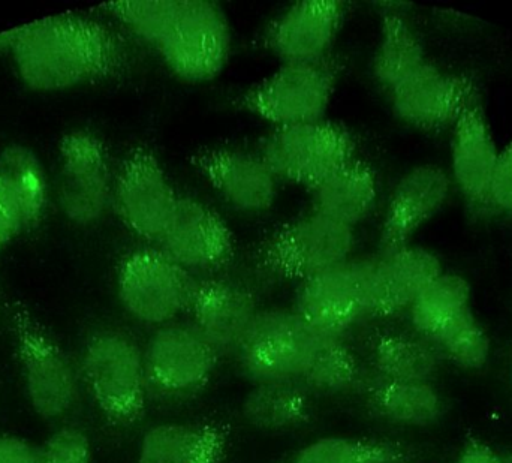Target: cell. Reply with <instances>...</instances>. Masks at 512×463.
<instances>
[{
	"instance_id": "10",
	"label": "cell",
	"mask_w": 512,
	"mask_h": 463,
	"mask_svg": "<svg viewBox=\"0 0 512 463\" xmlns=\"http://www.w3.org/2000/svg\"><path fill=\"white\" fill-rule=\"evenodd\" d=\"M179 197L150 147L135 146L126 153L114 176L113 206L131 233L158 243L173 219Z\"/></svg>"
},
{
	"instance_id": "26",
	"label": "cell",
	"mask_w": 512,
	"mask_h": 463,
	"mask_svg": "<svg viewBox=\"0 0 512 463\" xmlns=\"http://www.w3.org/2000/svg\"><path fill=\"white\" fill-rule=\"evenodd\" d=\"M429 60L418 36L394 12L382 17L381 41L373 57V77L388 90L397 89L414 77Z\"/></svg>"
},
{
	"instance_id": "30",
	"label": "cell",
	"mask_w": 512,
	"mask_h": 463,
	"mask_svg": "<svg viewBox=\"0 0 512 463\" xmlns=\"http://www.w3.org/2000/svg\"><path fill=\"white\" fill-rule=\"evenodd\" d=\"M441 357L466 371H480L487 365L492 342L472 309H466L430 339Z\"/></svg>"
},
{
	"instance_id": "19",
	"label": "cell",
	"mask_w": 512,
	"mask_h": 463,
	"mask_svg": "<svg viewBox=\"0 0 512 463\" xmlns=\"http://www.w3.org/2000/svg\"><path fill=\"white\" fill-rule=\"evenodd\" d=\"M450 191V177L436 165H418L408 171L397 182L385 210L379 236L381 254L408 246L409 239L444 207Z\"/></svg>"
},
{
	"instance_id": "16",
	"label": "cell",
	"mask_w": 512,
	"mask_h": 463,
	"mask_svg": "<svg viewBox=\"0 0 512 463\" xmlns=\"http://www.w3.org/2000/svg\"><path fill=\"white\" fill-rule=\"evenodd\" d=\"M188 162L240 212H267L276 200L277 177L258 155L227 147H201L189 155Z\"/></svg>"
},
{
	"instance_id": "25",
	"label": "cell",
	"mask_w": 512,
	"mask_h": 463,
	"mask_svg": "<svg viewBox=\"0 0 512 463\" xmlns=\"http://www.w3.org/2000/svg\"><path fill=\"white\" fill-rule=\"evenodd\" d=\"M373 368L382 380L429 381L441 365L432 342L403 333H376L370 339Z\"/></svg>"
},
{
	"instance_id": "9",
	"label": "cell",
	"mask_w": 512,
	"mask_h": 463,
	"mask_svg": "<svg viewBox=\"0 0 512 463\" xmlns=\"http://www.w3.org/2000/svg\"><path fill=\"white\" fill-rule=\"evenodd\" d=\"M165 65L188 83L221 74L231 51V30L221 6L207 0H179L176 15L156 48Z\"/></svg>"
},
{
	"instance_id": "22",
	"label": "cell",
	"mask_w": 512,
	"mask_h": 463,
	"mask_svg": "<svg viewBox=\"0 0 512 463\" xmlns=\"http://www.w3.org/2000/svg\"><path fill=\"white\" fill-rule=\"evenodd\" d=\"M227 446L224 426L168 423L144 434L138 463H221Z\"/></svg>"
},
{
	"instance_id": "37",
	"label": "cell",
	"mask_w": 512,
	"mask_h": 463,
	"mask_svg": "<svg viewBox=\"0 0 512 463\" xmlns=\"http://www.w3.org/2000/svg\"><path fill=\"white\" fill-rule=\"evenodd\" d=\"M0 463H41V450L23 438L0 435Z\"/></svg>"
},
{
	"instance_id": "5",
	"label": "cell",
	"mask_w": 512,
	"mask_h": 463,
	"mask_svg": "<svg viewBox=\"0 0 512 463\" xmlns=\"http://www.w3.org/2000/svg\"><path fill=\"white\" fill-rule=\"evenodd\" d=\"M327 336L313 330L297 312H258L240 344V365L259 383L304 381Z\"/></svg>"
},
{
	"instance_id": "34",
	"label": "cell",
	"mask_w": 512,
	"mask_h": 463,
	"mask_svg": "<svg viewBox=\"0 0 512 463\" xmlns=\"http://www.w3.org/2000/svg\"><path fill=\"white\" fill-rule=\"evenodd\" d=\"M89 438L77 428L59 429L41 449V463H90Z\"/></svg>"
},
{
	"instance_id": "18",
	"label": "cell",
	"mask_w": 512,
	"mask_h": 463,
	"mask_svg": "<svg viewBox=\"0 0 512 463\" xmlns=\"http://www.w3.org/2000/svg\"><path fill=\"white\" fill-rule=\"evenodd\" d=\"M348 3L310 0L289 6L268 24L262 45L285 63L316 62L328 56Z\"/></svg>"
},
{
	"instance_id": "23",
	"label": "cell",
	"mask_w": 512,
	"mask_h": 463,
	"mask_svg": "<svg viewBox=\"0 0 512 463\" xmlns=\"http://www.w3.org/2000/svg\"><path fill=\"white\" fill-rule=\"evenodd\" d=\"M309 191L313 213L352 228L372 210L378 177L372 165L354 158Z\"/></svg>"
},
{
	"instance_id": "24",
	"label": "cell",
	"mask_w": 512,
	"mask_h": 463,
	"mask_svg": "<svg viewBox=\"0 0 512 463\" xmlns=\"http://www.w3.org/2000/svg\"><path fill=\"white\" fill-rule=\"evenodd\" d=\"M369 404L387 422L424 428L445 414L441 393L429 381L379 380L370 387Z\"/></svg>"
},
{
	"instance_id": "29",
	"label": "cell",
	"mask_w": 512,
	"mask_h": 463,
	"mask_svg": "<svg viewBox=\"0 0 512 463\" xmlns=\"http://www.w3.org/2000/svg\"><path fill=\"white\" fill-rule=\"evenodd\" d=\"M471 308V285L456 273H441L409 308L412 326L421 338L441 332L457 315Z\"/></svg>"
},
{
	"instance_id": "7",
	"label": "cell",
	"mask_w": 512,
	"mask_h": 463,
	"mask_svg": "<svg viewBox=\"0 0 512 463\" xmlns=\"http://www.w3.org/2000/svg\"><path fill=\"white\" fill-rule=\"evenodd\" d=\"M259 158L274 176L312 189L355 158V135L339 123L279 126L259 143Z\"/></svg>"
},
{
	"instance_id": "6",
	"label": "cell",
	"mask_w": 512,
	"mask_h": 463,
	"mask_svg": "<svg viewBox=\"0 0 512 463\" xmlns=\"http://www.w3.org/2000/svg\"><path fill=\"white\" fill-rule=\"evenodd\" d=\"M81 372L104 416L131 425L146 410L147 381L143 351L125 333H96L84 348Z\"/></svg>"
},
{
	"instance_id": "20",
	"label": "cell",
	"mask_w": 512,
	"mask_h": 463,
	"mask_svg": "<svg viewBox=\"0 0 512 463\" xmlns=\"http://www.w3.org/2000/svg\"><path fill=\"white\" fill-rule=\"evenodd\" d=\"M441 273V260L424 248L408 245L381 255L370 276L369 317H391L411 308Z\"/></svg>"
},
{
	"instance_id": "33",
	"label": "cell",
	"mask_w": 512,
	"mask_h": 463,
	"mask_svg": "<svg viewBox=\"0 0 512 463\" xmlns=\"http://www.w3.org/2000/svg\"><path fill=\"white\" fill-rule=\"evenodd\" d=\"M361 381V368L354 354L339 339L327 338L303 383L315 390L340 393Z\"/></svg>"
},
{
	"instance_id": "4",
	"label": "cell",
	"mask_w": 512,
	"mask_h": 463,
	"mask_svg": "<svg viewBox=\"0 0 512 463\" xmlns=\"http://www.w3.org/2000/svg\"><path fill=\"white\" fill-rule=\"evenodd\" d=\"M354 231L333 219L310 213L277 228L255 246V266L282 279L313 278L349 260Z\"/></svg>"
},
{
	"instance_id": "27",
	"label": "cell",
	"mask_w": 512,
	"mask_h": 463,
	"mask_svg": "<svg viewBox=\"0 0 512 463\" xmlns=\"http://www.w3.org/2000/svg\"><path fill=\"white\" fill-rule=\"evenodd\" d=\"M0 176L11 189L24 230L41 224L48 206V180L38 155L23 144H9L0 152Z\"/></svg>"
},
{
	"instance_id": "36",
	"label": "cell",
	"mask_w": 512,
	"mask_h": 463,
	"mask_svg": "<svg viewBox=\"0 0 512 463\" xmlns=\"http://www.w3.org/2000/svg\"><path fill=\"white\" fill-rule=\"evenodd\" d=\"M24 230L23 218L11 189L0 176V248L8 245Z\"/></svg>"
},
{
	"instance_id": "1",
	"label": "cell",
	"mask_w": 512,
	"mask_h": 463,
	"mask_svg": "<svg viewBox=\"0 0 512 463\" xmlns=\"http://www.w3.org/2000/svg\"><path fill=\"white\" fill-rule=\"evenodd\" d=\"M9 51L24 86L44 93L119 80L132 71L137 60L131 42L120 30L77 14L17 27Z\"/></svg>"
},
{
	"instance_id": "12",
	"label": "cell",
	"mask_w": 512,
	"mask_h": 463,
	"mask_svg": "<svg viewBox=\"0 0 512 463\" xmlns=\"http://www.w3.org/2000/svg\"><path fill=\"white\" fill-rule=\"evenodd\" d=\"M373 264L375 260H348L301 282L295 312L321 335L339 338L369 317Z\"/></svg>"
},
{
	"instance_id": "35",
	"label": "cell",
	"mask_w": 512,
	"mask_h": 463,
	"mask_svg": "<svg viewBox=\"0 0 512 463\" xmlns=\"http://www.w3.org/2000/svg\"><path fill=\"white\" fill-rule=\"evenodd\" d=\"M489 207L493 212L512 215V140L499 150L490 183Z\"/></svg>"
},
{
	"instance_id": "13",
	"label": "cell",
	"mask_w": 512,
	"mask_h": 463,
	"mask_svg": "<svg viewBox=\"0 0 512 463\" xmlns=\"http://www.w3.org/2000/svg\"><path fill=\"white\" fill-rule=\"evenodd\" d=\"M143 357L147 390L182 398L206 387L219 353L194 326L167 324L153 333Z\"/></svg>"
},
{
	"instance_id": "31",
	"label": "cell",
	"mask_w": 512,
	"mask_h": 463,
	"mask_svg": "<svg viewBox=\"0 0 512 463\" xmlns=\"http://www.w3.org/2000/svg\"><path fill=\"white\" fill-rule=\"evenodd\" d=\"M408 455L396 444L384 441L321 438L303 447L294 463H408Z\"/></svg>"
},
{
	"instance_id": "2",
	"label": "cell",
	"mask_w": 512,
	"mask_h": 463,
	"mask_svg": "<svg viewBox=\"0 0 512 463\" xmlns=\"http://www.w3.org/2000/svg\"><path fill=\"white\" fill-rule=\"evenodd\" d=\"M339 57L316 62L283 63L273 75L237 96V110L248 111L279 126L322 119L342 74Z\"/></svg>"
},
{
	"instance_id": "15",
	"label": "cell",
	"mask_w": 512,
	"mask_h": 463,
	"mask_svg": "<svg viewBox=\"0 0 512 463\" xmlns=\"http://www.w3.org/2000/svg\"><path fill=\"white\" fill-rule=\"evenodd\" d=\"M499 150L475 90L453 125L451 167L454 182L475 216L490 212L489 191Z\"/></svg>"
},
{
	"instance_id": "32",
	"label": "cell",
	"mask_w": 512,
	"mask_h": 463,
	"mask_svg": "<svg viewBox=\"0 0 512 463\" xmlns=\"http://www.w3.org/2000/svg\"><path fill=\"white\" fill-rule=\"evenodd\" d=\"M179 0H137L101 5L117 23L156 50L170 30Z\"/></svg>"
},
{
	"instance_id": "21",
	"label": "cell",
	"mask_w": 512,
	"mask_h": 463,
	"mask_svg": "<svg viewBox=\"0 0 512 463\" xmlns=\"http://www.w3.org/2000/svg\"><path fill=\"white\" fill-rule=\"evenodd\" d=\"M194 327L221 353L239 350L258 311L254 294L230 282H197L189 306Z\"/></svg>"
},
{
	"instance_id": "17",
	"label": "cell",
	"mask_w": 512,
	"mask_h": 463,
	"mask_svg": "<svg viewBox=\"0 0 512 463\" xmlns=\"http://www.w3.org/2000/svg\"><path fill=\"white\" fill-rule=\"evenodd\" d=\"M475 90L477 83L469 75L448 74L427 62L414 77L391 90V107L414 128L441 131L454 125Z\"/></svg>"
},
{
	"instance_id": "38",
	"label": "cell",
	"mask_w": 512,
	"mask_h": 463,
	"mask_svg": "<svg viewBox=\"0 0 512 463\" xmlns=\"http://www.w3.org/2000/svg\"><path fill=\"white\" fill-rule=\"evenodd\" d=\"M457 463H502V458L487 444L471 440L460 453Z\"/></svg>"
},
{
	"instance_id": "28",
	"label": "cell",
	"mask_w": 512,
	"mask_h": 463,
	"mask_svg": "<svg viewBox=\"0 0 512 463\" xmlns=\"http://www.w3.org/2000/svg\"><path fill=\"white\" fill-rule=\"evenodd\" d=\"M242 413L255 428L285 431L309 420L310 404L297 384L259 383L246 395Z\"/></svg>"
},
{
	"instance_id": "3",
	"label": "cell",
	"mask_w": 512,
	"mask_h": 463,
	"mask_svg": "<svg viewBox=\"0 0 512 463\" xmlns=\"http://www.w3.org/2000/svg\"><path fill=\"white\" fill-rule=\"evenodd\" d=\"M8 315L33 411L45 420L66 416L80 390L71 360L24 303H11Z\"/></svg>"
},
{
	"instance_id": "14",
	"label": "cell",
	"mask_w": 512,
	"mask_h": 463,
	"mask_svg": "<svg viewBox=\"0 0 512 463\" xmlns=\"http://www.w3.org/2000/svg\"><path fill=\"white\" fill-rule=\"evenodd\" d=\"M159 251L191 272H216L230 266L236 255L233 231L212 207L191 197H179L176 212Z\"/></svg>"
},
{
	"instance_id": "8",
	"label": "cell",
	"mask_w": 512,
	"mask_h": 463,
	"mask_svg": "<svg viewBox=\"0 0 512 463\" xmlns=\"http://www.w3.org/2000/svg\"><path fill=\"white\" fill-rule=\"evenodd\" d=\"M195 288L191 273L155 248L132 251L117 269L120 303L132 318L149 326H167L189 311Z\"/></svg>"
},
{
	"instance_id": "11",
	"label": "cell",
	"mask_w": 512,
	"mask_h": 463,
	"mask_svg": "<svg viewBox=\"0 0 512 463\" xmlns=\"http://www.w3.org/2000/svg\"><path fill=\"white\" fill-rule=\"evenodd\" d=\"M59 203L72 224H96L113 204L114 176L104 141L89 131H72L59 144Z\"/></svg>"
},
{
	"instance_id": "39",
	"label": "cell",
	"mask_w": 512,
	"mask_h": 463,
	"mask_svg": "<svg viewBox=\"0 0 512 463\" xmlns=\"http://www.w3.org/2000/svg\"><path fill=\"white\" fill-rule=\"evenodd\" d=\"M502 463H512V452L507 453V455L502 456Z\"/></svg>"
}]
</instances>
